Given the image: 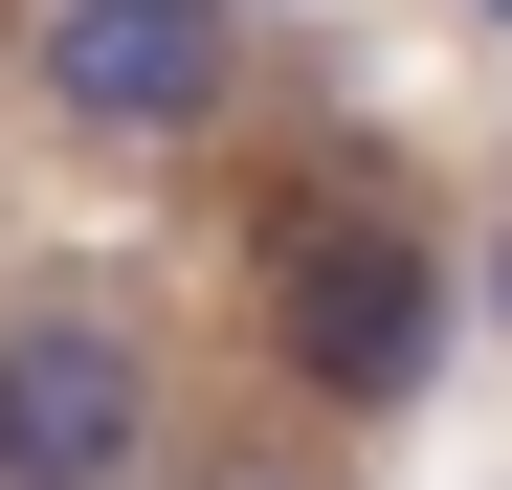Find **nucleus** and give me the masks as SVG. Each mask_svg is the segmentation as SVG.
Returning <instances> with one entry per match:
<instances>
[{
    "label": "nucleus",
    "mask_w": 512,
    "mask_h": 490,
    "mask_svg": "<svg viewBox=\"0 0 512 490\" xmlns=\"http://www.w3.org/2000/svg\"><path fill=\"white\" fill-rule=\"evenodd\" d=\"M268 312H290V379L379 424V401L446 357V245L379 223V201H334V223H290V245H268Z\"/></svg>",
    "instance_id": "f257e3e1"
},
{
    "label": "nucleus",
    "mask_w": 512,
    "mask_h": 490,
    "mask_svg": "<svg viewBox=\"0 0 512 490\" xmlns=\"http://www.w3.org/2000/svg\"><path fill=\"white\" fill-rule=\"evenodd\" d=\"M156 379L112 312H0V490H134Z\"/></svg>",
    "instance_id": "f03ea898"
},
{
    "label": "nucleus",
    "mask_w": 512,
    "mask_h": 490,
    "mask_svg": "<svg viewBox=\"0 0 512 490\" xmlns=\"http://www.w3.org/2000/svg\"><path fill=\"white\" fill-rule=\"evenodd\" d=\"M45 112L112 134V156L201 134L223 112V0H67V23H45Z\"/></svg>",
    "instance_id": "7ed1b4c3"
},
{
    "label": "nucleus",
    "mask_w": 512,
    "mask_h": 490,
    "mask_svg": "<svg viewBox=\"0 0 512 490\" xmlns=\"http://www.w3.org/2000/svg\"><path fill=\"white\" fill-rule=\"evenodd\" d=\"M490 335H512V223H490Z\"/></svg>",
    "instance_id": "20e7f679"
},
{
    "label": "nucleus",
    "mask_w": 512,
    "mask_h": 490,
    "mask_svg": "<svg viewBox=\"0 0 512 490\" xmlns=\"http://www.w3.org/2000/svg\"><path fill=\"white\" fill-rule=\"evenodd\" d=\"M490 23H512V0H490Z\"/></svg>",
    "instance_id": "39448f33"
}]
</instances>
